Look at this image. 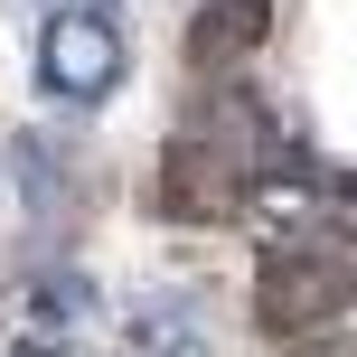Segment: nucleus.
<instances>
[{"label": "nucleus", "instance_id": "f257e3e1", "mask_svg": "<svg viewBox=\"0 0 357 357\" xmlns=\"http://www.w3.org/2000/svg\"><path fill=\"white\" fill-rule=\"evenodd\" d=\"M348 291H357V273H348V254L329 235H273L254 254V320L273 339H291V348H310V329L339 320Z\"/></svg>", "mask_w": 357, "mask_h": 357}, {"label": "nucleus", "instance_id": "f03ea898", "mask_svg": "<svg viewBox=\"0 0 357 357\" xmlns=\"http://www.w3.org/2000/svg\"><path fill=\"white\" fill-rule=\"evenodd\" d=\"M132 66V29H123V0H47L38 19V85L56 104H104Z\"/></svg>", "mask_w": 357, "mask_h": 357}, {"label": "nucleus", "instance_id": "7ed1b4c3", "mask_svg": "<svg viewBox=\"0 0 357 357\" xmlns=\"http://www.w3.org/2000/svg\"><path fill=\"white\" fill-rule=\"evenodd\" d=\"M0 320H10L19 348H75V329L94 320V282L75 264H29L0 301Z\"/></svg>", "mask_w": 357, "mask_h": 357}, {"label": "nucleus", "instance_id": "20e7f679", "mask_svg": "<svg viewBox=\"0 0 357 357\" xmlns=\"http://www.w3.org/2000/svg\"><path fill=\"white\" fill-rule=\"evenodd\" d=\"M113 357H207V301L188 282H151L113 320Z\"/></svg>", "mask_w": 357, "mask_h": 357}, {"label": "nucleus", "instance_id": "39448f33", "mask_svg": "<svg viewBox=\"0 0 357 357\" xmlns=\"http://www.w3.org/2000/svg\"><path fill=\"white\" fill-rule=\"evenodd\" d=\"M264 29H273V0H207L197 29H188V56H197V66H235Z\"/></svg>", "mask_w": 357, "mask_h": 357}, {"label": "nucleus", "instance_id": "423d86ee", "mask_svg": "<svg viewBox=\"0 0 357 357\" xmlns=\"http://www.w3.org/2000/svg\"><path fill=\"white\" fill-rule=\"evenodd\" d=\"M19 188H29L38 207H66V151L56 142H19Z\"/></svg>", "mask_w": 357, "mask_h": 357}, {"label": "nucleus", "instance_id": "0eeeda50", "mask_svg": "<svg viewBox=\"0 0 357 357\" xmlns=\"http://www.w3.org/2000/svg\"><path fill=\"white\" fill-rule=\"evenodd\" d=\"M0 357H75V348H19V339H10V348H0Z\"/></svg>", "mask_w": 357, "mask_h": 357}, {"label": "nucleus", "instance_id": "6e6552de", "mask_svg": "<svg viewBox=\"0 0 357 357\" xmlns=\"http://www.w3.org/2000/svg\"><path fill=\"white\" fill-rule=\"evenodd\" d=\"M301 357H329V348H301Z\"/></svg>", "mask_w": 357, "mask_h": 357}]
</instances>
